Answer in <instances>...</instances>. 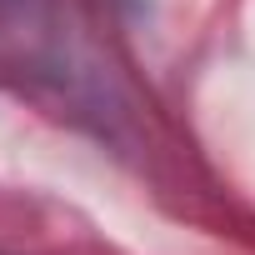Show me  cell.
Returning <instances> with one entry per match:
<instances>
[]
</instances>
